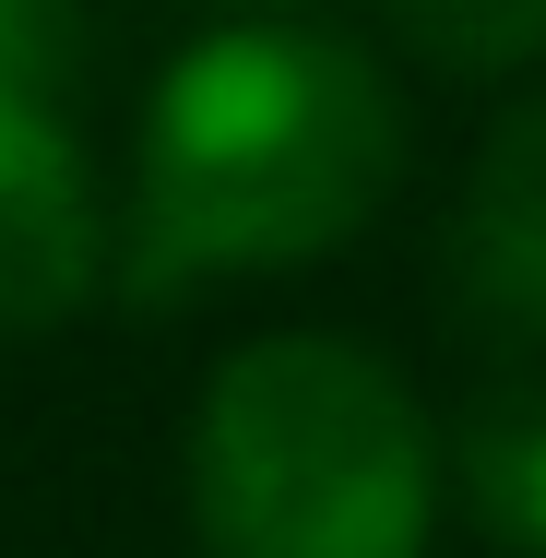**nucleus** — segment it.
Masks as SVG:
<instances>
[{"mask_svg": "<svg viewBox=\"0 0 546 558\" xmlns=\"http://www.w3.org/2000/svg\"><path fill=\"white\" fill-rule=\"evenodd\" d=\"M392 179H404V108L380 60L298 12H238L167 60L143 108L131 298L321 262L392 203Z\"/></svg>", "mask_w": 546, "mask_h": 558, "instance_id": "nucleus-1", "label": "nucleus"}, {"mask_svg": "<svg viewBox=\"0 0 546 558\" xmlns=\"http://www.w3.org/2000/svg\"><path fill=\"white\" fill-rule=\"evenodd\" d=\"M439 428L356 333H262L191 404L203 558H428Z\"/></svg>", "mask_w": 546, "mask_h": 558, "instance_id": "nucleus-2", "label": "nucleus"}, {"mask_svg": "<svg viewBox=\"0 0 546 558\" xmlns=\"http://www.w3.org/2000/svg\"><path fill=\"white\" fill-rule=\"evenodd\" d=\"M439 310L487 368L546 356V119H511L475 155V191L439 238Z\"/></svg>", "mask_w": 546, "mask_h": 558, "instance_id": "nucleus-3", "label": "nucleus"}, {"mask_svg": "<svg viewBox=\"0 0 546 558\" xmlns=\"http://www.w3.org/2000/svg\"><path fill=\"white\" fill-rule=\"evenodd\" d=\"M96 274H108V215L84 143L60 131V108L0 96V333L72 322Z\"/></svg>", "mask_w": 546, "mask_h": 558, "instance_id": "nucleus-4", "label": "nucleus"}, {"mask_svg": "<svg viewBox=\"0 0 546 558\" xmlns=\"http://www.w3.org/2000/svg\"><path fill=\"white\" fill-rule=\"evenodd\" d=\"M439 475L463 487L475 535H499L511 558H546V380L499 368L487 404L463 416V440L439 451Z\"/></svg>", "mask_w": 546, "mask_h": 558, "instance_id": "nucleus-5", "label": "nucleus"}, {"mask_svg": "<svg viewBox=\"0 0 546 558\" xmlns=\"http://www.w3.org/2000/svg\"><path fill=\"white\" fill-rule=\"evenodd\" d=\"M380 24L463 84H499V72H535L546 60V0H380Z\"/></svg>", "mask_w": 546, "mask_h": 558, "instance_id": "nucleus-6", "label": "nucleus"}, {"mask_svg": "<svg viewBox=\"0 0 546 558\" xmlns=\"http://www.w3.org/2000/svg\"><path fill=\"white\" fill-rule=\"evenodd\" d=\"M72 72H84V0H0V96L60 108Z\"/></svg>", "mask_w": 546, "mask_h": 558, "instance_id": "nucleus-7", "label": "nucleus"}, {"mask_svg": "<svg viewBox=\"0 0 546 558\" xmlns=\"http://www.w3.org/2000/svg\"><path fill=\"white\" fill-rule=\"evenodd\" d=\"M226 12H298V0H226Z\"/></svg>", "mask_w": 546, "mask_h": 558, "instance_id": "nucleus-8", "label": "nucleus"}]
</instances>
